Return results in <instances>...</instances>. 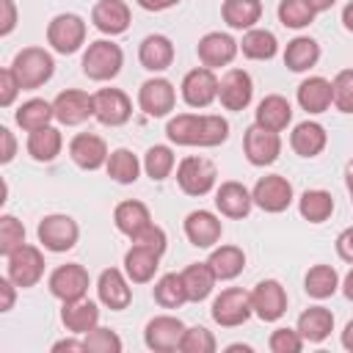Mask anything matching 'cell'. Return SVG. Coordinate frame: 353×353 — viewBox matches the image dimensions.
Instances as JSON below:
<instances>
[{"mask_svg": "<svg viewBox=\"0 0 353 353\" xmlns=\"http://www.w3.org/2000/svg\"><path fill=\"white\" fill-rule=\"evenodd\" d=\"M143 11H165V8H174L179 0H135Z\"/></svg>", "mask_w": 353, "mask_h": 353, "instance_id": "680465c9", "label": "cell"}, {"mask_svg": "<svg viewBox=\"0 0 353 353\" xmlns=\"http://www.w3.org/2000/svg\"><path fill=\"white\" fill-rule=\"evenodd\" d=\"M61 323L66 325L69 334H88L94 325H99V306L88 298H77V301H63L61 309Z\"/></svg>", "mask_w": 353, "mask_h": 353, "instance_id": "4316f807", "label": "cell"}, {"mask_svg": "<svg viewBox=\"0 0 353 353\" xmlns=\"http://www.w3.org/2000/svg\"><path fill=\"white\" fill-rule=\"evenodd\" d=\"M91 22L105 36H119L130 28L132 14L124 0H97L91 8Z\"/></svg>", "mask_w": 353, "mask_h": 353, "instance_id": "44dd1931", "label": "cell"}, {"mask_svg": "<svg viewBox=\"0 0 353 353\" xmlns=\"http://www.w3.org/2000/svg\"><path fill=\"white\" fill-rule=\"evenodd\" d=\"M240 50H243V55L251 58V61H270V58L279 52V41H276V36H273L270 30H265V28H251V30H245V36H243V41H240Z\"/></svg>", "mask_w": 353, "mask_h": 353, "instance_id": "ab89813d", "label": "cell"}, {"mask_svg": "<svg viewBox=\"0 0 353 353\" xmlns=\"http://www.w3.org/2000/svg\"><path fill=\"white\" fill-rule=\"evenodd\" d=\"M212 320L223 328H237L243 325L251 314H254V306H251V292H245L243 287H226L221 290V295H215L212 301V309H210Z\"/></svg>", "mask_w": 353, "mask_h": 353, "instance_id": "5b68a950", "label": "cell"}, {"mask_svg": "<svg viewBox=\"0 0 353 353\" xmlns=\"http://www.w3.org/2000/svg\"><path fill=\"white\" fill-rule=\"evenodd\" d=\"M47 44L61 52V55H72L85 44V22L77 14H58L50 19L47 25Z\"/></svg>", "mask_w": 353, "mask_h": 353, "instance_id": "ba28073f", "label": "cell"}, {"mask_svg": "<svg viewBox=\"0 0 353 353\" xmlns=\"http://www.w3.org/2000/svg\"><path fill=\"white\" fill-rule=\"evenodd\" d=\"M6 276L19 287V290H28V287H36L44 276V256L36 245H19L14 254L6 256Z\"/></svg>", "mask_w": 353, "mask_h": 353, "instance_id": "52a82bcc", "label": "cell"}, {"mask_svg": "<svg viewBox=\"0 0 353 353\" xmlns=\"http://www.w3.org/2000/svg\"><path fill=\"white\" fill-rule=\"evenodd\" d=\"M113 223H116V229H119L121 234H127L130 240H135L143 229L152 226V212H149V207H146L143 201L127 199V201L116 204V210H113Z\"/></svg>", "mask_w": 353, "mask_h": 353, "instance_id": "484cf974", "label": "cell"}, {"mask_svg": "<svg viewBox=\"0 0 353 353\" xmlns=\"http://www.w3.org/2000/svg\"><path fill=\"white\" fill-rule=\"evenodd\" d=\"M52 108H55V119L61 124L74 127L94 116V94H85L80 88H66L52 99Z\"/></svg>", "mask_w": 353, "mask_h": 353, "instance_id": "d6986e66", "label": "cell"}, {"mask_svg": "<svg viewBox=\"0 0 353 353\" xmlns=\"http://www.w3.org/2000/svg\"><path fill=\"white\" fill-rule=\"evenodd\" d=\"M124 66V52L119 44L108 41V39H97L88 44V50L83 52V74L88 80L105 83L113 80Z\"/></svg>", "mask_w": 353, "mask_h": 353, "instance_id": "3957f363", "label": "cell"}, {"mask_svg": "<svg viewBox=\"0 0 353 353\" xmlns=\"http://www.w3.org/2000/svg\"><path fill=\"white\" fill-rule=\"evenodd\" d=\"M97 295H99V303L113 309V312H121L130 306L132 301V290H130V281L124 279V273L119 268H105L97 279Z\"/></svg>", "mask_w": 353, "mask_h": 353, "instance_id": "7402d4cb", "label": "cell"}, {"mask_svg": "<svg viewBox=\"0 0 353 353\" xmlns=\"http://www.w3.org/2000/svg\"><path fill=\"white\" fill-rule=\"evenodd\" d=\"M61 146H63V138H61V130L58 127H41V130H33L28 135V154L36 160V163H52L58 154H61Z\"/></svg>", "mask_w": 353, "mask_h": 353, "instance_id": "e575fe53", "label": "cell"}, {"mask_svg": "<svg viewBox=\"0 0 353 353\" xmlns=\"http://www.w3.org/2000/svg\"><path fill=\"white\" fill-rule=\"evenodd\" d=\"M17 28V6L14 0H0V36H8Z\"/></svg>", "mask_w": 353, "mask_h": 353, "instance_id": "db71d44e", "label": "cell"}, {"mask_svg": "<svg viewBox=\"0 0 353 353\" xmlns=\"http://www.w3.org/2000/svg\"><path fill=\"white\" fill-rule=\"evenodd\" d=\"M334 102V88L325 77H306L298 85V105L306 113H325Z\"/></svg>", "mask_w": 353, "mask_h": 353, "instance_id": "1f68e13d", "label": "cell"}, {"mask_svg": "<svg viewBox=\"0 0 353 353\" xmlns=\"http://www.w3.org/2000/svg\"><path fill=\"white\" fill-rule=\"evenodd\" d=\"M182 99L188 108H210L218 99V77L207 66H196L182 77Z\"/></svg>", "mask_w": 353, "mask_h": 353, "instance_id": "e0dca14e", "label": "cell"}, {"mask_svg": "<svg viewBox=\"0 0 353 353\" xmlns=\"http://www.w3.org/2000/svg\"><path fill=\"white\" fill-rule=\"evenodd\" d=\"M215 179H218L215 163L207 157L190 154L176 165V185L185 196H207L215 188Z\"/></svg>", "mask_w": 353, "mask_h": 353, "instance_id": "8992f818", "label": "cell"}, {"mask_svg": "<svg viewBox=\"0 0 353 353\" xmlns=\"http://www.w3.org/2000/svg\"><path fill=\"white\" fill-rule=\"evenodd\" d=\"M342 292H345L347 301H353V268L347 270V276H345V281H342Z\"/></svg>", "mask_w": 353, "mask_h": 353, "instance_id": "be15d7a7", "label": "cell"}, {"mask_svg": "<svg viewBox=\"0 0 353 353\" xmlns=\"http://www.w3.org/2000/svg\"><path fill=\"white\" fill-rule=\"evenodd\" d=\"M320 61V44L312 36H295L284 47V66L290 72H309Z\"/></svg>", "mask_w": 353, "mask_h": 353, "instance_id": "d6a6232c", "label": "cell"}, {"mask_svg": "<svg viewBox=\"0 0 353 353\" xmlns=\"http://www.w3.org/2000/svg\"><path fill=\"white\" fill-rule=\"evenodd\" d=\"M138 61L146 72H165L174 63V44L163 33H152L138 47Z\"/></svg>", "mask_w": 353, "mask_h": 353, "instance_id": "83f0119b", "label": "cell"}, {"mask_svg": "<svg viewBox=\"0 0 353 353\" xmlns=\"http://www.w3.org/2000/svg\"><path fill=\"white\" fill-rule=\"evenodd\" d=\"M19 91H22V85H19L17 74H14V69H11V66L3 69V72H0V108L14 105V99H17Z\"/></svg>", "mask_w": 353, "mask_h": 353, "instance_id": "816d5d0a", "label": "cell"}, {"mask_svg": "<svg viewBox=\"0 0 353 353\" xmlns=\"http://www.w3.org/2000/svg\"><path fill=\"white\" fill-rule=\"evenodd\" d=\"M331 88H334V105H336V110L353 113V69H342L334 77Z\"/></svg>", "mask_w": 353, "mask_h": 353, "instance_id": "681fc988", "label": "cell"}, {"mask_svg": "<svg viewBox=\"0 0 353 353\" xmlns=\"http://www.w3.org/2000/svg\"><path fill=\"white\" fill-rule=\"evenodd\" d=\"M105 168H108V176L116 179L119 185H132L138 179L141 163L130 149H113L108 163H105Z\"/></svg>", "mask_w": 353, "mask_h": 353, "instance_id": "7bdbcfd3", "label": "cell"}, {"mask_svg": "<svg viewBox=\"0 0 353 353\" xmlns=\"http://www.w3.org/2000/svg\"><path fill=\"white\" fill-rule=\"evenodd\" d=\"M345 185H347V193H350V201H353V157L345 165Z\"/></svg>", "mask_w": 353, "mask_h": 353, "instance_id": "e7e4bbea", "label": "cell"}, {"mask_svg": "<svg viewBox=\"0 0 353 353\" xmlns=\"http://www.w3.org/2000/svg\"><path fill=\"white\" fill-rule=\"evenodd\" d=\"M69 157L83 171H97V168H102L108 163L110 152H108V143L99 135H94V132H77L69 141Z\"/></svg>", "mask_w": 353, "mask_h": 353, "instance_id": "ffe728a7", "label": "cell"}, {"mask_svg": "<svg viewBox=\"0 0 353 353\" xmlns=\"http://www.w3.org/2000/svg\"><path fill=\"white\" fill-rule=\"evenodd\" d=\"M85 339V350L91 353H121V336L110 328H102V325H94L88 334H83Z\"/></svg>", "mask_w": 353, "mask_h": 353, "instance_id": "bcb514c9", "label": "cell"}, {"mask_svg": "<svg viewBox=\"0 0 353 353\" xmlns=\"http://www.w3.org/2000/svg\"><path fill=\"white\" fill-rule=\"evenodd\" d=\"M251 306L259 320L276 323L287 312V292L276 279H265L251 290Z\"/></svg>", "mask_w": 353, "mask_h": 353, "instance_id": "ac0fdd59", "label": "cell"}, {"mask_svg": "<svg viewBox=\"0 0 353 353\" xmlns=\"http://www.w3.org/2000/svg\"><path fill=\"white\" fill-rule=\"evenodd\" d=\"M207 265L212 268V273H215L218 281H232V279H237V276L243 273V268H245V254H243L240 245H221V248H215V251L210 254Z\"/></svg>", "mask_w": 353, "mask_h": 353, "instance_id": "d590c367", "label": "cell"}, {"mask_svg": "<svg viewBox=\"0 0 353 353\" xmlns=\"http://www.w3.org/2000/svg\"><path fill=\"white\" fill-rule=\"evenodd\" d=\"M279 22L284 28H292V30H301L306 25H312L314 19V8L309 6V0H279Z\"/></svg>", "mask_w": 353, "mask_h": 353, "instance_id": "ee69618b", "label": "cell"}, {"mask_svg": "<svg viewBox=\"0 0 353 353\" xmlns=\"http://www.w3.org/2000/svg\"><path fill=\"white\" fill-rule=\"evenodd\" d=\"M251 196H254V204L259 210H265V212H284L292 204V185L281 174H268V176L256 179Z\"/></svg>", "mask_w": 353, "mask_h": 353, "instance_id": "9c48e42d", "label": "cell"}, {"mask_svg": "<svg viewBox=\"0 0 353 353\" xmlns=\"http://www.w3.org/2000/svg\"><path fill=\"white\" fill-rule=\"evenodd\" d=\"M157 306L163 309H179L185 301H188V290H185V281H182V273H165L154 281V290H152Z\"/></svg>", "mask_w": 353, "mask_h": 353, "instance_id": "b9f144b4", "label": "cell"}, {"mask_svg": "<svg viewBox=\"0 0 353 353\" xmlns=\"http://www.w3.org/2000/svg\"><path fill=\"white\" fill-rule=\"evenodd\" d=\"M36 234H39V243L52 251V254H63V251H72L77 237H80V226L74 218L69 215H61V212H52V215H44L36 226Z\"/></svg>", "mask_w": 353, "mask_h": 353, "instance_id": "277c9868", "label": "cell"}, {"mask_svg": "<svg viewBox=\"0 0 353 353\" xmlns=\"http://www.w3.org/2000/svg\"><path fill=\"white\" fill-rule=\"evenodd\" d=\"M14 119H17V124H19L25 132H33V130L47 127V124L55 119V108H52V102H47V99H28V102H22V105L17 108Z\"/></svg>", "mask_w": 353, "mask_h": 353, "instance_id": "f35d334b", "label": "cell"}, {"mask_svg": "<svg viewBox=\"0 0 353 353\" xmlns=\"http://www.w3.org/2000/svg\"><path fill=\"white\" fill-rule=\"evenodd\" d=\"M11 69H14L22 91H33V88H41L52 77L55 61L44 47H25L14 55Z\"/></svg>", "mask_w": 353, "mask_h": 353, "instance_id": "7a4b0ae2", "label": "cell"}, {"mask_svg": "<svg viewBox=\"0 0 353 353\" xmlns=\"http://www.w3.org/2000/svg\"><path fill=\"white\" fill-rule=\"evenodd\" d=\"M298 334L303 336V342H312V345H320L331 336L334 331V314L331 309L325 306H309L306 312H301L298 317Z\"/></svg>", "mask_w": 353, "mask_h": 353, "instance_id": "f546056e", "label": "cell"}, {"mask_svg": "<svg viewBox=\"0 0 353 353\" xmlns=\"http://www.w3.org/2000/svg\"><path fill=\"white\" fill-rule=\"evenodd\" d=\"M298 212L303 221L309 223H323L331 218L334 212V196L328 190H306L301 199H298Z\"/></svg>", "mask_w": 353, "mask_h": 353, "instance_id": "60d3db41", "label": "cell"}, {"mask_svg": "<svg viewBox=\"0 0 353 353\" xmlns=\"http://www.w3.org/2000/svg\"><path fill=\"white\" fill-rule=\"evenodd\" d=\"M165 135L171 143L176 146H221L229 138V121L223 116L215 113H179L174 119H168L165 124Z\"/></svg>", "mask_w": 353, "mask_h": 353, "instance_id": "6da1fadb", "label": "cell"}, {"mask_svg": "<svg viewBox=\"0 0 353 353\" xmlns=\"http://www.w3.org/2000/svg\"><path fill=\"white\" fill-rule=\"evenodd\" d=\"M0 143H3V149H0V163L6 165V163H11L14 154H17V141H14V132H11L8 127H0Z\"/></svg>", "mask_w": 353, "mask_h": 353, "instance_id": "9f6ffc18", "label": "cell"}, {"mask_svg": "<svg viewBox=\"0 0 353 353\" xmlns=\"http://www.w3.org/2000/svg\"><path fill=\"white\" fill-rule=\"evenodd\" d=\"M342 347L353 353V320H350V323L345 325V331H342Z\"/></svg>", "mask_w": 353, "mask_h": 353, "instance_id": "94428289", "label": "cell"}, {"mask_svg": "<svg viewBox=\"0 0 353 353\" xmlns=\"http://www.w3.org/2000/svg\"><path fill=\"white\" fill-rule=\"evenodd\" d=\"M243 152L251 165H270L281 154V138L273 130H265L259 124H251L243 135Z\"/></svg>", "mask_w": 353, "mask_h": 353, "instance_id": "4fadbf2b", "label": "cell"}, {"mask_svg": "<svg viewBox=\"0 0 353 353\" xmlns=\"http://www.w3.org/2000/svg\"><path fill=\"white\" fill-rule=\"evenodd\" d=\"M132 243H143V245L154 248L157 254H165V243H168V240H165V232H163L160 226H154V223H152V226H149V229H143Z\"/></svg>", "mask_w": 353, "mask_h": 353, "instance_id": "f5cc1de1", "label": "cell"}, {"mask_svg": "<svg viewBox=\"0 0 353 353\" xmlns=\"http://www.w3.org/2000/svg\"><path fill=\"white\" fill-rule=\"evenodd\" d=\"M174 152H171V146H163V143H157V146H149L146 149V154H143V171L149 174V179H154V182H163L171 171H174Z\"/></svg>", "mask_w": 353, "mask_h": 353, "instance_id": "f6af8a7d", "label": "cell"}, {"mask_svg": "<svg viewBox=\"0 0 353 353\" xmlns=\"http://www.w3.org/2000/svg\"><path fill=\"white\" fill-rule=\"evenodd\" d=\"M218 347L212 331H207L204 325H193V328H185L182 334V342H179V350L182 353H212Z\"/></svg>", "mask_w": 353, "mask_h": 353, "instance_id": "c3c4849f", "label": "cell"}, {"mask_svg": "<svg viewBox=\"0 0 353 353\" xmlns=\"http://www.w3.org/2000/svg\"><path fill=\"white\" fill-rule=\"evenodd\" d=\"M215 207L221 215L226 218H245L254 207V196L243 182H221V188L215 190Z\"/></svg>", "mask_w": 353, "mask_h": 353, "instance_id": "d4e9b609", "label": "cell"}, {"mask_svg": "<svg viewBox=\"0 0 353 353\" xmlns=\"http://www.w3.org/2000/svg\"><path fill=\"white\" fill-rule=\"evenodd\" d=\"M342 25H345V30H350V33H353V0L342 8Z\"/></svg>", "mask_w": 353, "mask_h": 353, "instance_id": "6125c7cd", "label": "cell"}, {"mask_svg": "<svg viewBox=\"0 0 353 353\" xmlns=\"http://www.w3.org/2000/svg\"><path fill=\"white\" fill-rule=\"evenodd\" d=\"M138 105L146 116L152 119H163L174 110L176 105V91H174V83L165 80V77H152L146 83H141L138 88Z\"/></svg>", "mask_w": 353, "mask_h": 353, "instance_id": "8fae6325", "label": "cell"}, {"mask_svg": "<svg viewBox=\"0 0 353 353\" xmlns=\"http://www.w3.org/2000/svg\"><path fill=\"white\" fill-rule=\"evenodd\" d=\"M182 281H185V290H188V301L199 303V301L210 298V292H212L218 279H215V273H212V268L207 262H193V265H188L182 270Z\"/></svg>", "mask_w": 353, "mask_h": 353, "instance_id": "8d00e7d4", "label": "cell"}, {"mask_svg": "<svg viewBox=\"0 0 353 353\" xmlns=\"http://www.w3.org/2000/svg\"><path fill=\"white\" fill-rule=\"evenodd\" d=\"M270 350L273 353H301L303 347V336L298 334V328H276L270 334Z\"/></svg>", "mask_w": 353, "mask_h": 353, "instance_id": "f907efd6", "label": "cell"}, {"mask_svg": "<svg viewBox=\"0 0 353 353\" xmlns=\"http://www.w3.org/2000/svg\"><path fill=\"white\" fill-rule=\"evenodd\" d=\"M132 116V102L121 88H99L94 94V119L105 127H121Z\"/></svg>", "mask_w": 353, "mask_h": 353, "instance_id": "7c38bea8", "label": "cell"}, {"mask_svg": "<svg viewBox=\"0 0 353 353\" xmlns=\"http://www.w3.org/2000/svg\"><path fill=\"white\" fill-rule=\"evenodd\" d=\"M218 99L226 110H243L251 105L254 99V80L245 69H237L232 66L221 80H218Z\"/></svg>", "mask_w": 353, "mask_h": 353, "instance_id": "9a60e30c", "label": "cell"}, {"mask_svg": "<svg viewBox=\"0 0 353 353\" xmlns=\"http://www.w3.org/2000/svg\"><path fill=\"white\" fill-rule=\"evenodd\" d=\"M334 3H336V0H309V6H312L317 14H320V11H328Z\"/></svg>", "mask_w": 353, "mask_h": 353, "instance_id": "03108f58", "label": "cell"}, {"mask_svg": "<svg viewBox=\"0 0 353 353\" xmlns=\"http://www.w3.org/2000/svg\"><path fill=\"white\" fill-rule=\"evenodd\" d=\"M290 121H292V105L281 94H268L254 110V124H259L265 130H273V132L287 130Z\"/></svg>", "mask_w": 353, "mask_h": 353, "instance_id": "f1b7e54d", "label": "cell"}, {"mask_svg": "<svg viewBox=\"0 0 353 353\" xmlns=\"http://www.w3.org/2000/svg\"><path fill=\"white\" fill-rule=\"evenodd\" d=\"M339 287V273L331 268V265H314L306 270V279H303V290L309 298L314 301H325L336 292Z\"/></svg>", "mask_w": 353, "mask_h": 353, "instance_id": "74e56055", "label": "cell"}, {"mask_svg": "<svg viewBox=\"0 0 353 353\" xmlns=\"http://www.w3.org/2000/svg\"><path fill=\"white\" fill-rule=\"evenodd\" d=\"M221 17L232 30H251L262 19V3L259 0H223Z\"/></svg>", "mask_w": 353, "mask_h": 353, "instance_id": "836d02e7", "label": "cell"}, {"mask_svg": "<svg viewBox=\"0 0 353 353\" xmlns=\"http://www.w3.org/2000/svg\"><path fill=\"white\" fill-rule=\"evenodd\" d=\"M325 143H328V132L317 121H301L290 132V146L301 157H317L325 149Z\"/></svg>", "mask_w": 353, "mask_h": 353, "instance_id": "4dcf8cb0", "label": "cell"}, {"mask_svg": "<svg viewBox=\"0 0 353 353\" xmlns=\"http://www.w3.org/2000/svg\"><path fill=\"white\" fill-rule=\"evenodd\" d=\"M182 334H185V325H182L179 317H174V314H157V317H152L146 323L143 342L154 353H171V350H179Z\"/></svg>", "mask_w": 353, "mask_h": 353, "instance_id": "30bf717a", "label": "cell"}, {"mask_svg": "<svg viewBox=\"0 0 353 353\" xmlns=\"http://www.w3.org/2000/svg\"><path fill=\"white\" fill-rule=\"evenodd\" d=\"M52 350L55 353H61V350H77V353H83L85 350V339H58L52 345Z\"/></svg>", "mask_w": 353, "mask_h": 353, "instance_id": "91938a15", "label": "cell"}, {"mask_svg": "<svg viewBox=\"0 0 353 353\" xmlns=\"http://www.w3.org/2000/svg\"><path fill=\"white\" fill-rule=\"evenodd\" d=\"M221 232H223L221 218L212 215L210 210H193L185 218V237L196 248H212L221 240Z\"/></svg>", "mask_w": 353, "mask_h": 353, "instance_id": "603a6c76", "label": "cell"}, {"mask_svg": "<svg viewBox=\"0 0 353 353\" xmlns=\"http://www.w3.org/2000/svg\"><path fill=\"white\" fill-rule=\"evenodd\" d=\"M160 256L154 248L143 245V243H132L130 251L124 254V273L132 284H146L154 279L157 268H160Z\"/></svg>", "mask_w": 353, "mask_h": 353, "instance_id": "cb8c5ba5", "label": "cell"}, {"mask_svg": "<svg viewBox=\"0 0 353 353\" xmlns=\"http://www.w3.org/2000/svg\"><path fill=\"white\" fill-rule=\"evenodd\" d=\"M19 245H25V226H22V221H17L14 215H3L0 218V254L8 256Z\"/></svg>", "mask_w": 353, "mask_h": 353, "instance_id": "7dc6e473", "label": "cell"}, {"mask_svg": "<svg viewBox=\"0 0 353 353\" xmlns=\"http://www.w3.org/2000/svg\"><path fill=\"white\" fill-rule=\"evenodd\" d=\"M336 254H339V259H345L347 265H353V226H347L345 232H339V237H336Z\"/></svg>", "mask_w": 353, "mask_h": 353, "instance_id": "11a10c76", "label": "cell"}, {"mask_svg": "<svg viewBox=\"0 0 353 353\" xmlns=\"http://www.w3.org/2000/svg\"><path fill=\"white\" fill-rule=\"evenodd\" d=\"M240 50V41H234L229 33H221V30H212V33H204L196 44V55L201 61V66L207 69H221V66H229L234 61Z\"/></svg>", "mask_w": 353, "mask_h": 353, "instance_id": "2e32d148", "label": "cell"}, {"mask_svg": "<svg viewBox=\"0 0 353 353\" xmlns=\"http://www.w3.org/2000/svg\"><path fill=\"white\" fill-rule=\"evenodd\" d=\"M50 292L58 298V301H77V298H85L88 292V270L77 262H66V265H58L50 276Z\"/></svg>", "mask_w": 353, "mask_h": 353, "instance_id": "5bb4252c", "label": "cell"}, {"mask_svg": "<svg viewBox=\"0 0 353 353\" xmlns=\"http://www.w3.org/2000/svg\"><path fill=\"white\" fill-rule=\"evenodd\" d=\"M0 292H3V303H0V312H8L14 306V298H17V284L6 276L0 279Z\"/></svg>", "mask_w": 353, "mask_h": 353, "instance_id": "6f0895ef", "label": "cell"}]
</instances>
